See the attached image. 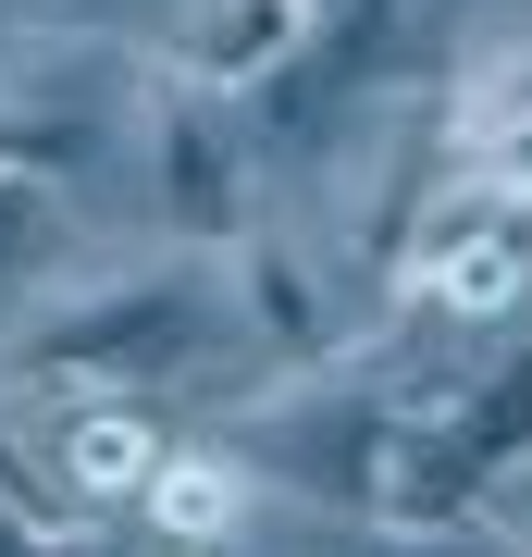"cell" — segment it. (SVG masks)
Wrapping results in <instances>:
<instances>
[{"mask_svg": "<svg viewBox=\"0 0 532 557\" xmlns=\"http://www.w3.org/2000/svg\"><path fill=\"white\" fill-rule=\"evenodd\" d=\"M198 335H211V285L198 273H99V285H75V298H50L25 322L13 372L99 397V384H149L174 359H198Z\"/></svg>", "mask_w": 532, "mask_h": 557, "instance_id": "6da1fadb", "label": "cell"}, {"mask_svg": "<svg viewBox=\"0 0 532 557\" xmlns=\"http://www.w3.org/2000/svg\"><path fill=\"white\" fill-rule=\"evenodd\" d=\"M396 285L434 322H458V335H508L532 310V223H520V199H495V186H434L421 223H409V248H396Z\"/></svg>", "mask_w": 532, "mask_h": 557, "instance_id": "7a4b0ae2", "label": "cell"}, {"mask_svg": "<svg viewBox=\"0 0 532 557\" xmlns=\"http://www.w3.org/2000/svg\"><path fill=\"white\" fill-rule=\"evenodd\" d=\"M149 199H161V223H174V248L248 236V149L223 137L211 87H186V100L149 112Z\"/></svg>", "mask_w": 532, "mask_h": 557, "instance_id": "3957f363", "label": "cell"}, {"mask_svg": "<svg viewBox=\"0 0 532 557\" xmlns=\"http://www.w3.org/2000/svg\"><path fill=\"white\" fill-rule=\"evenodd\" d=\"M223 285H236L248 335L273 347L297 384L347 359V310H335V285H322V260L297 248V236H260V223H248V236H223Z\"/></svg>", "mask_w": 532, "mask_h": 557, "instance_id": "277c9868", "label": "cell"}, {"mask_svg": "<svg viewBox=\"0 0 532 557\" xmlns=\"http://www.w3.org/2000/svg\"><path fill=\"white\" fill-rule=\"evenodd\" d=\"M446 137H458V174L471 186H495V199L532 211V38H495L471 75H458Z\"/></svg>", "mask_w": 532, "mask_h": 557, "instance_id": "5b68a950", "label": "cell"}, {"mask_svg": "<svg viewBox=\"0 0 532 557\" xmlns=\"http://www.w3.org/2000/svg\"><path fill=\"white\" fill-rule=\"evenodd\" d=\"M149 471H161V421H149V409H124L112 384L62 409V434H50V483H62V508H124Z\"/></svg>", "mask_w": 532, "mask_h": 557, "instance_id": "8992f818", "label": "cell"}, {"mask_svg": "<svg viewBox=\"0 0 532 557\" xmlns=\"http://www.w3.org/2000/svg\"><path fill=\"white\" fill-rule=\"evenodd\" d=\"M137 508H149L174 545H236L248 508H260V471L223 458V446H161V471L137 483Z\"/></svg>", "mask_w": 532, "mask_h": 557, "instance_id": "52a82bcc", "label": "cell"}, {"mask_svg": "<svg viewBox=\"0 0 532 557\" xmlns=\"http://www.w3.org/2000/svg\"><path fill=\"white\" fill-rule=\"evenodd\" d=\"M297 50H310V13H297V0H198V25H186V75L211 87V100L260 87Z\"/></svg>", "mask_w": 532, "mask_h": 557, "instance_id": "ba28073f", "label": "cell"}, {"mask_svg": "<svg viewBox=\"0 0 532 557\" xmlns=\"http://www.w3.org/2000/svg\"><path fill=\"white\" fill-rule=\"evenodd\" d=\"M112 149V100H75V87H0V174L62 186Z\"/></svg>", "mask_w": 532, "mask_h": 557, "instance_id": "9c48e42d", "label": "cell"}, {"mask_svg": "<svg viewBox=\"0 0 532 557\" xmlns=\"http://www.w3.org/2000/svg\"><path fill=\"white\" fill-rule=\"evenodd\" d=\"M297 13H310V25H335V13H359V0H297Z\"/></svg>", "mask_w": 532, "mask_h": 557, "instance_id": "30bf717a", "label": "cell"}]
</instances>
